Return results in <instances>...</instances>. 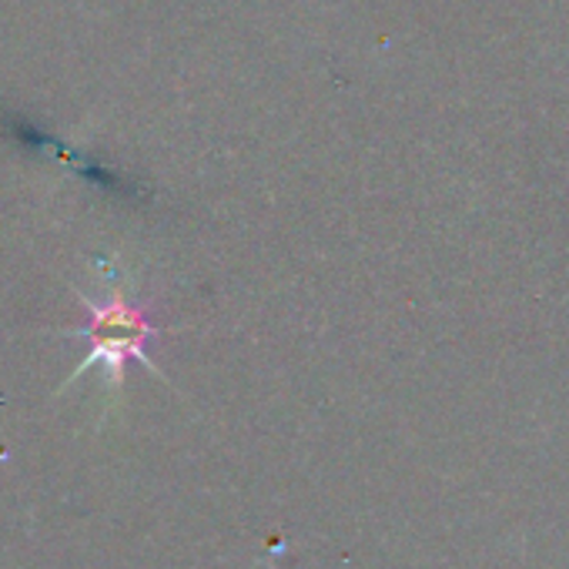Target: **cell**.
I'll return each mask as SVG.
<instances>
[{"mask_svg":"<svg viewBox=\"0 0 569 569\" xmlns=\"http://www.w3.org/2000/svg\"><path fill=\"white\" fill-rule=\"evenodd\" d=\"M88 319L81 329L68 332L74 339L88 342V359L71 372L68 386L78 382L88 369L101 366L108 372V382L118 389L124 382V369L128 362H141L144 369H151L158 379H164V372L154 366L151 359V342L161 339V326L154 322L151 309L144 302H138L128 289H111L104 299H91L84 292H78Z\"/></svg>","mask_w":569,"mask_h":569,"instance_id":"6da1fadb","label":"cell"}]
</instances>
